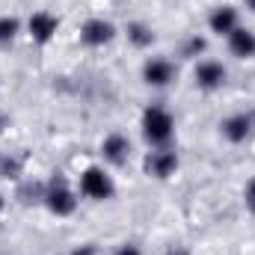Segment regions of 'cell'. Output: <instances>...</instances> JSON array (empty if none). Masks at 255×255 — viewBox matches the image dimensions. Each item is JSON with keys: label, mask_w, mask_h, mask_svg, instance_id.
Instances as JSON below:
<instances>
[{"label": "cell", "mask_w": 255, "mask_h": 255, "mask_svg": "<svg viewBox=\"0 0 255 255\" xmlns=\"http://www.w3.org/2000/svg\"><path fill=\"white\" fill-rule=\"evenodd\" d=\"M142 133L151 142H166L169 133H172V116L160 107H148L145 116H142Z\"/></svg>", "instance_id": "obj_1"}, {"label": "cell", "mask_w": 255, "mask_h": 255, "mask_svg": "<svg viewBox=\"0 0 255 255\" xmlns=\"http://www.w3.org/2000/svg\"><path fill=\"white\" fill-rule=\"evenodd\" d=\"M45 202H48V208H51L57 217H65V214L74 211V196L68 193L63 178H54V181H51V187L45 193Z\"/></svg>", "instance_id": "obj_2"}, {"label": "cell", "mask_w": 255, "mask_h": 255, "mask_svg": "<svg viewBox=\"0 0 255 255\" xmlns=\"http://www.w3.org/2000/svg\"><path fill=\"white\" fill-rule=\"evenodd\" d=\"M80 187H83L86 196H92V199H110L113 196V184H110V178L101 169H86Z\"/></svg>", "instance_id": "obj_3"}, {"label": "cell", "mask_w": 255, "mask_h": 255, "mask_svg": "<svg viewBox=\"0 0 255 255\" xmlns=\"http://www.w3.org/2000/svg\"><path fill=\"white\" fill-rule=\"evenodd\" d=\"M80 36H83V42H86V45H104V42H110V39H113V24H110V21H104V18H92V21H86V24H83Z\"/></svg>", "instance_id": "obj_4"}, {"label": "cell", "mask_w": 255, "mask_h": 255, "mask_svg": "<svg viewBox=\"0 0 255 255\" xmlns=\"http://www.w3.org/2000/svg\"><path fill=\"white\" fill-rule=\"evenodd\" d=\"M172 74H175V68H172V63H166V60H151V63H145V68H142V77L151 86H166L172 80Z\"/></svg>", "instance_id": "obj_5"}, {"label": "cell", "mask_w": 255, "mask_h": 255, "mask_svg": "<svg viewBox=\"0 0 255 255\" xmlns=\"http://www.w3.org/2000/svg\"><path fill=\"white\" fill-rule=\"evenodd\" d=\"M175 166H178V160H175V154H172V151H154V154L145 160V169H148L151 175H157V178L172 175V172H175Z\"/></svg>", "instance_id": "obj_6"}, {"label": "cell", "mask_w": 255, "mask_h": 255, "mask_svg": "<svg viewBox=\"0 0 255 255\" xmlns=\"http://www.w3.org/2000/svg\"><path fill=\"white\" fill-rule=\"evenodd\" d=\"M223 80H226V68L220 63H202L196 68V83L202 89H217Z\"/></svg>", "instance_id": "obj_7"}, {"label": "cell", "mask_w": 255, "mask_h": 255, "mask_svg": "<svg viewBox=\"0 0 255 255\" xmlns=\"http://www.w3.org/2000/svg\"><path fill=\"white\" fill-rule=\"evenodd\" d=\"M229 45H232V54H235V57H253L255 54V33L235 27V30L229 33Z\"/></svg>", "instance_id": "obj_8"}, {"label": "cell", "mask_w": 255, "mask_h": 255, "mask_svg": "<svg viewBox=\"0 0 255 255\" xmlns=\"http://www.w3.org/2000/svg\"><path fill=\"white\" fill-rule=\"evenodd\" d=\"M250 130H253V119H250L247 113H238V116H232V119H226V122H223V133H226L232 142L247 139V136H250Z\"/></svg>", "instance_id": "obj_9"}, {"label": "cell", "mask_w": 255, "mask_h": 255, "mask_svg": "<svg viewBox=\"0 0 255 255\" xmlns=\"http://www.w3.org/2000/svg\"><path fill=\"white\" fill-rule=\"evenodd\" d=\"M30 33H33V39L48 42V39L57 33V18L48 15V12H36V15L30 18Z\"/></svg>", "instance_id": "obj_10"}, {"label": "cell", "mask_w": 255, "mask_h": 255, "mask_svg": "<svg viewBox=\"0 0 255 255\" xmlns=\"http://www.w3.org/2000/svg\"><path fill=\"white\" fill-rule=\"evenodd\" d=\"M235 27H238V12H235L232 6L214 9V15H211V30H214V33H232Z\"/></svg>", "instance_id": "obj_11"}, {"label": "cell", "mask_w": 255, "mask_h": 255, "mask_svg": "<svg viewBox=\"0 0 255 255\" xmlns=\"http://www.w3.org/2000/svg\"><path fill=\"white\" fill-rule=\"evenodd\" d=\"M128 151H130V145H128L125 136L113 133V136H107V139H104V157H107V160H113V163H125Z\"/></svg>", "instance_id": "obj_12"}, {"label": "cell", "mask_w": 255, "mask_h": 255, "mask_svg": "<svg viewBox=\"0 0 255 255\" xmlns=\"http://www.w3.org/2000/svg\"><path fill=\"white\" fill-rule=\"evenodd\" d=\"M128 36H130V42L139 45V48L151 45V39H154V33H151L148 27H142V24H130V27H128Z\"/></svg>", "instance_id": "obj_13"}, {"label": "cell", "mask_w": 255, "mask_h": 255, "mask_svg": "<svg viewBox=\"0 0 255 255\" xmlns=\"http://www.w3.org/2000/svg\"><path fill=\"white\" fill-rule=\"evenodd\" d=\"M18 33V21L15 18H0V42H9Z\"/></svg>", "instance_id": "obj_14"}, {"label": "cell", "mask_w": 255, "mask_h": 255, "mask_svg": "<svg viewBox=\"0 0 255 255\" xmlns=\"http://www.w3.org/2000/svg\"><path fill=\"white\" fill-rule=\"evenodd\" d=\"M247 205H250V208L255 211V181L250 184V187H247Z\"/></svg>", "instance_id": "obj_15"}, {"label": "cell", "mask_w": 255, "mask_h": 255, "mask_svg": "<svg viewBox=\"0 0 255 255\" xmlns=\"http://www.w3.org/2000/svg\"><path fill=\"white\" fill-rule=\"evenodd\" d=\"M202 48H205V42H202V39H193L190 45H187V54H196V51H202Z\"/></svg>", "instance_id": "obj_16"}, {"label": "cell", "mask_w": 255, "mask_h": 255, "mask_svg": "<svg viewBox=\"0 0 255 255\" xmlns=\"http://www.w3.org/2000/svg\"><path fill=\"white\" fill-rule=\"evenodd\" d=\"M116 255H139V250H136V247H122Z\"/></svg>", "instance_id": "obj_17"}, {"label": "cell", "mask_w": 255, "mask_h": 255, "mask_svg": "<svg viewBox=\"0 0 255 255\" xmlns=\"http://www.w3.org/2000/svg\"><path fill=\"white\" fill-rule=\"evenodd\" d=\"M74 255H95V253H92V247H80Z\"/></svg>", "instance_id": "obj_18"}, {"label": "cell", "mask_w": 255, "mask_h": 255, "mask_svg": "<svg viewBox=\"0 0 255 255\" xmlns=\"http://www.w3.org/2000/svg\"><path fill=\"white\" fill-rule=\"evenodd\" d=\"M247 6H250V9H255V0H247Z\"/></svg>", "instance_id": "obj_19"}, {"label": "cell", "mask_w": 255, "mask_h": 255, "mask_svg": "<svg viewBox=\"0 0 255 255\" xmlns=\"http://www.w3.org/2000/svg\"><path fill=\"white\" fill-rule=\"evenodd\" d=\"M169 255H187V253H181V250H175V253H169Z\"/></svg>", "instance_id": "obj_20"}, {"label": "cell", "mask_w": 255, "mask_h": 255, "mask_svg": "<svg viewBox=\"0 0 255 255\" xmlns=\"http://www.w3.org/2000/svg\"><path fill=\"white\" fill-rule=\"evenodd\" d=\"M0 211H3V196H0Z\"/></svg>", "instance_id": "obj_21"}, {"label": "cell", "mask_w": 255, "mask_h": 255, "mask_svg": "<svg viewBox=\"0 0 255 255\" xmlns=\"http://www.w3.org/2000/svg\"><path fill=\"white\" fill-rule=\"evenodd\" d=\"M0 125H3V119H0Z\"/></svg>", "instance_id": "obj_22"}]
</instances>
